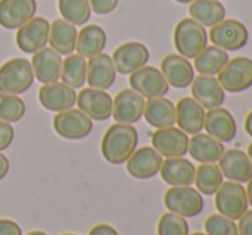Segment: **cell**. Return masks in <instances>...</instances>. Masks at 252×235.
Returning <instances> with one entry per match:
<instances>
[{
	"mask_svg": "<svg viewBox=\"0 0 252 235\" xmlns=\"http://www.w3.org/2000/svg\"><path fill=\"white\" fill-rule=\"evenodd\" d=\"M9 168H10V163H9V158H7L3 153H0V180H3L9 173Z\"/></svg>",
	"mask_w": 252,
	"mask_h": 235,
	"instance_id": "7bdbcfd3",
	"label": "cell"
},
{
	"mask_svg": "<svg viewBox=\"0 0 252 235\" xmlns=\"http://www.w3.org/2000/svg\"><path fill=\"white\" fill-rule=\"evenodd\" d=\"M106 47V33L101 26L98 24H90L84 26L83 30L77 33L76 41V52L83 55L84 59H91V57L101 53Z\"/></svg>",
	"mask_w": 252,
	"mask_h": 235,
	"instance_id": "f1b7e54d",
	"label": "cell"
},
{
	"mask_svg": "<svg viewBox=\"0 0 252 235\" xmlns=\"http://www.w3.org/2000/svg\"><path fill=\"white\" fill-rule=\"evenodd\" d=\"M34 83L31 62L26 59H10L0 67V93H26Z\"/></svg>",
	"mask_w": 252,
	"mask_h": 235,
	"instance_id": "3957f363",
	"label": "cell"
},
{
	"mask_svg": "<svg viewBox=\"0 0 252 235\" xmlns=\"http://www.w3.org/2000/svg\"><path fill=\"white\" fill-rule=\"evenodd\" d=\"M228 52L218 47H206L199 55L194 59V70L204 76H218L220 70L228 62Z\"/></svg>",
	"mask_w": 252,
	"mask_h": 235,
	"instance_id": "4dcf8cb0",
	"label": "cell"
},
{
	"mask_svg": "<svg viewBox=\"0 0 252 235\" xmlns=\"http://www.w3.org/2000/svg\"><path fill=\"white\" fill-rule=\"evenodd\" d=\"M247 155H249V158H251V162H252V142L249 144V148H247Z\"/></svg>",
	"mask_w": 252,
	"mask_h": 235,
	"instance_id": "bcb514c9",
	"label": "cell"
},
{
	"mask_svg": "<svg viewBox=\"0 0 252 235\" xmlns=\"http://www.w3.org/2000/svg\"><path fill=\"white\" fill-rule=\"evenodd\" d=\"M158 235H189L187 218L175 213H165L158 220Z\"/></svg>",
	"mask_w": 252,
	"mask_h": 235,
	"instance_id": "d590c367",
	"label": "cell"
},
{
	"mask_svg": "<svg viewBox=\"0 0 252 235\" xmlns=\"http://www.w3.org/2000/svg\"><path fill=\"white\" fill-rule=\"evenodd\" d=\"M206 235H239L237 230V223L233 220L226 218V216L215 213L209 215L204 222Z\"/></svg>",
	"mask_w": 252,
	"mask_h": 235,
	"instance_id": "8d00e7d4",
	"label": "cell"
},
{
	"mask_svg": "<svg viewBox=\"0 0 252 235\" xmlns=\"http://www.w3.org/2000/svg\"><path fill=\"white\" fill-rule=\"evenodd\" d=\"M246 194H247V201H249V204L252 206V179L247 182V187H246Z\"/></svg>",
	"mask_w": 252,
	"mask_h": 235,
	"instance_id": "f6af8a7d",
	"label": "cell"
},
{
	"mask_svg": "<svg viewBox=\"0 0 252 235\" xmlns=\"http://www.w3.org/2000/svg\"><path fill=\"white\" fill-rule=\"evenodd\" d=\"M126 163L127 172H129L130 177L146 180L153 179V177L159 173L163 156L153 146H143V148H136V151L129 156V160Z\"/></svg>",
	"mask_w": 252,
	"mask_h": 235,
	"instance_id": "4fadbf2b",
	"label": "cell"
},
{
	"mask_svg": "<svg viewBox=\"0 0 252 235\" xmlns=\"http://www.w3.org/2000/svg\"><path fill=\"white\" fill-rule=\"evenodd\" d=\"M53 129L63 139L79 141L91 134L93 120L81 110L69 108L63 110V112H59L53 117Z\"/></svg>",
	"mask_w": 252,
	"mask_h": 235,
	"instance_id": "ba28073f",
	"label": "cell"
},
{
	"mask_svg": "<svg viewBox=\"0 0 252 235\" xmlns=\"http://www.w3.org/2000/svg\"><path fill=\"white\" fill-rule=\"evenodd\" d=\"M28 235H47L45 232H40V230H36V232H30Z\"/></svg>",
	"mask_w": 252,
	"mask_h": 235,
	"instance_id": "7dc6e473",
	"label": "cell"
},
{
	"mask_svg": "<svg viewBox=\"0 0 252 235\" xmlns=\"http://www.w3.org/2000/svg\"><path fill=\"white\" fill-rule=\"evenodd\" d=\"M208 38L215 47L225 52H237V50H242L249 41V30L246 28V24L237 19H223L221 23L211 28Z\"/></svg>",
	"mask_w": 252,
	"mask_h": 235,
	"instance_id": "8992f818",
	"label": "cell"
},
{
	"mask_svg": "<svg viewBox=\"0 0 252 235\" xmlns=\"http://www.w3.org/2000/svg\"><path fill=\"white\" fill-rule=\"evenodd\" d=\"M139 134L132 124H113L105 131L101 139V155L112 165H122L136 151Z\"/></svg>",
	"mask_w": 252,
	"mask_h": 235,
	"instance_id": "6da1fadb",
	"label": "cell"
},
{
	"mask_svg": "<svg viewBox=\"0 0 252 235\" xmlns=\"http://www.w3.org/2000/svg\"><path fill=\"white\" fill-rule=\"evenodd\" d=\"M77 106L83 113H86L91 120H108L112 117L113 100L106 91L86 88L77 95Z\"/></svg>",
	"mask_w": 252,
	"mask_h": 235,
	"instance_id": "2e32d148",
	"label": "cell"
},
{
	"mask_svg": "<svg viewBox=\"0 0 252 235\" xmlns=\"http://www.w3.org/2000/svg\"><path fill=\"white\" fill-rule=\"evenodd\" d=\"M237 230H239V235H252V209L249 211L247 209L239 220H237Z\"/></svg>",
	"mask_w": 252,
	"mask_h": 235,
	"instance_id": "ab89813d",
	"label": "cell"
},
{
	"mask_svg": "<svg viewBox=\"0 0 252 235\" xmlns=\"http://www.w3.org/2000/svg\"><path fill=\"white\" fill-rule=\"evenodd\" d=\"M59 10L63 19L74 26L86 24L91 17L90 0H59Z\"/></svg>",
	"mask_w": 252,
	"mask_h": 235,
	"instance_id": "836d02e7",
	"label": "cell"
},
{
	"mask_svg": "<svg viewBox=\"0 0 252 235\" xmlns=\"http://www.w3.org/2000/svg\"><path fill=\"white\" fill-rule=\"evenodd\" d=\"M225 151V144L209 134L197 133L189 139V155L199 163H218Z\"/></svg>",
	"mask_w": 252,
	"mask_h": 235,
	"instance_id": "484cf974",
	"label": "cell"
},
{
	"mask_svg": "<svg viewBox=\"0 0 252 235\" xmlns=\"http://www.w3.org/2000/svg\"><path fill=\"white\" fill-rule=\"evenodd\" d=\"M130 88L144 98H161L170 91V84L161 74V70L151 66H144L136 72L129 74Z\"/></svg>",
	"mask_w": 252,
	"mask_h": 235,
	"instance_id": "9c48e42d",
	"label": "cell"
},
{
	"mask_svg": "<svg viewBox=\"0 0 252 235\" xmlns=\"http://www.w3.org/2000/svg\"><path fill=\"white\" fill-rule=\"evenodd\" d=\"M213 196H215V206L220 215L226 216V218L233 220V222H237L249 209L246 187L239 182L226 180L218 187V191Z\"/></svg>",
	"mask_w": 252,
	"mask_h": 235,
	"instance_id": "277c9868",
	"label": "cell"
},
{
	"mask_svg": "<svg viewBox=\"0 0 252 235\" xmlns=\"http://www.w3.org/2000/svg\"><path fill=\"white\" fill-rule=\"evenodd\" d=\"M88 235H119L113 227L106 225V223H98V225H94L93 229L90 230V234Z\"/></svg>",
	"mask_w": 252,
	"mask_h": 235,
	"instance_id": "b9f144b4",
	"label": "cell"
},
{
	"mask_svg": "<svg viewBox=\"0 0 252 235\" xmlns=\"http://www.w3.org/2000/svg\"><path fill=\"white\" fill-rule=\"evenodd\" d=\"M151 144L165 158H179L189 151V134L175 126L156 129L151 134Z\"/></svg>",
	"mask_w": 252,
	"mask_h": 235,
	"instance_id": "30bf717a",
	"label": "cell"
},
{
	"mask_svg": "<svg viewBox=\"0 0 252 235\" xmlns=\"http://www.w3.org/2000/svg\"><path fill=\"white\" fill-rule=\"evenodd\" d=\"M34 79H38L41 84H50L60 79L62 72V57L53 48H41L36 53H33L31 59Z\"/></svg>",
	"mask_w": 252,
	"mask_h": 235,
	"instance_id": "603a6c76",
	"label": "cell"
},
{
	"mask_svg": "<svg viewBox=\"0 0 252 235\" xmlns=\"http://www.w3.org/2000/svg\"><path fill=\"white\" fill-rule=\"evenodd\" d=\"M165 206L168 211L180 215L184 218H192L197 216L204 208V199L197 189L190 186H177L170 187L165 192Z\"/></svg>",
	"mask_w": 252,
	"mask_h": 235,
	"instance_id": "5b68a950",
	"label": "cell"
},
{
	"mask_svg": "<svg viewBox=\"0 0 252 235\" xmlns=\"http://www.w3.org/2000/svg\"><path fill=\"white\" fill-rule=\"evenodd\" d=\"M175 2H179V3H190V2H194V0H175Z\"/></svg>",
	"mask_w": 252,
	"mask_h": 235,
	"instance_id": "c3c4849f",
	"label": "cell"
},
{
	"mask_svg": "<svg viewBox=\"0 0 252 235\" xmlns=\"http://www.w3.org/2000/svg\"><path fill=\"white\" fill-rule=\"evenodd\" d=\"M86 70L88 62L83 55L79 53H70L67 55L65 60H62V72H60V79L63 84L70 88H83L86 83Z\"/></svg>",
	"mask_w": 252,
	"mask_h": 235,
	"instance_id": "1f68e13d",
	"label": "cell"
},
{
	"mask_svg": "<svg viewBox=\"0 0 252 235\" xmlns=\"http://www.w3.org/2000/svg\"><path fill=\"white\" fill-rule=\"evenodd\" d=\"M143 117L146 122L155 129H165V127L175 126V105L173 101L161 98H150L144 103Z\"/></svg>",
	"mask_w": 252,
	"mask_h": 235,
	"instance_id": "4316f807",
	"label": "cell"
},
{
	"mask_svg": "<svg viewBox=\"0 0 252 235\" xmlns=\"http://www.w3.org/2000/svg\"><path fill=\"white\" fill-rule=\"evenodd\" d=\"M144 96H141L137 91L122 90L113 98L112 117L120 124H136L137 120L143 119L144 112Z\"/></svg>",
	"mask_w": 252,
	"mask_h": 235,
	"instance_id": "5bb4252c",
	"label": "cell"
},
{
	"mask_svg": "<svg viewBox=\"0 0 252 235\" xmlns=\"http://www.w3.org/2000/svg\"><path fill=\"white\" fill-rule=\"evenodd\" d=\"M159 70L168 81L170 86L177 88V90H184V88L190 86L196 77V70L194 66L189 62V59L179 55V53H170L159 64Z\"/></svg>",
	"mask_w": 252,
	"mask_h": 235,
	"instance_id": "e0dca14e",
	"label": "cell"
},
{
	"mask_svg": "<svg viewBox=\"0 0 252 235\" xmlns=\"http://www.w3.org/2000/svg\"><path fill=\"white\" fill-rule=\"evenodd\" d=\"M77 30L74 24L67 23L65 19H55L50 24V36L48 43L60 55H70L76 52Z\"/></svg>",
	"mask_w": 252,
	"mask_h": 235,
	"instance_id": "83f0119b",
	"label": "cell"
},
{
	"mask_svg": "<svg viewBox=\"0 0 252 235\" xmlns=\"http://www.w3.org/2000/svg\"><path fill=\"white\" fill-rule=\"evenodd\" d=\"M244 127H246V133L252 137V110H251L249 113H247L246 122H244Z\"/></svg>",
	"mask_w": 252,
	"mask_h": 235,
	"instance_id": "ee69618b",
	"label": "cell"
},
{
	"mask_svg": "<svg viewBox=\"0 0 252 235\" xmlns=\"http://www.w3.org/2000/svg\"><path fill=\"white\" fill-rule=\"evenodd\" d=\"M159 175L168 186H192L196 177V167L192 162L186 160L184 156L179 158H166L163 160Z\"/></svg>",
	"mask_w": 252,
	"mask_h": 235,
	"instance_id": "d4e9b609",
	"label": "cell"
},
{
	"mask_svg": "<svg viewBox=\"0 0 252 235\" xmlns=\"http://www.w3.org/2000/svg\"><path fill=\"white\" fill-rule=\"evenodd\" d=\"M206 134L213 136L215 139L225 142H230L237 134V122L233 115L223 106H216L206 112L204 117V129Z\"/></svg>",
	"mask_w": 252,
	"mask_h": 235,
	"instance_id": "7402d4cb",
	"label": "cell"
},
{
	"mask_svg": "<svg viewBox=\"0 0 252 235\" xmlns=\"http://www.w3.org/2000/svg\"><path fill=\"white\" fill-rule=\"evenodd\" d=\"M0 235H23V230L12 220L0 218Z\"/></svg>",
	"mask_w": 252,
	"mask_h": 235,
	"instance_id": "60d3db41",
	"label": "cell"
},
{
	"mask_svg": "<svg viewBox=\"0 0 252 235\" xmlns=\"http://www.w3.org/2000/svg\"><path fill=\"white\" fill-rule=\"evenodd\" d=\"M208 31L206 28L194 21L192 17H186L177 23L173 30V45L179 55L186 59H196L208 47Z\"/></svg>",
	"mask_w": 252,
	"mask_h": 235,
	"instance_id": "7a4b0ae2",
	"label": "cell"
},
{
	"mask_svg": "<svg viewBox=\"0 0 252 235\" xmlns=\"http://www.w3.org/2000/svg\"><path fill=\"white\" fill-rule=\"evenodd\" d=\"M112 60L117 72L129 76V74L136 72L141 67L148 66L150 50H148L146 45L139 43V41H127V43L115 48Z\"/></svg>",
	"mask_w": 252,
	"mask_h": 235,
	"instance_id": "7c38bea8",
	"label": "cell"
},
{
	"mask_svg": "<svg viewBox=\"0 0 252 235\" xmlns=\"http://www.w3.org/2000/svg\"><path fill=\"white\" fill-rule=\"evenodd\" d=\"M115 77H117V70L115 66H113L112 57L103 52L91 57L90 62H88V70H86V83L90 84V88L106 91L108 88L113 86Z\"/></svg>",
	"mask_w": 252,
	"mask_h": 235,
	"instance_id": "cb8c5ba5",
	"label": "cell"
},
{
	"mask_svg": "<svg viewBox=\"0 0 252 235\" xmlns=\"http://www.w3.org/2000/svg\"><path fill=\"white\" fill-rule=\"evenodd\" d=\"M119 5V0H90V7L98 16H106L112 14Z\"/></svg>",
	"mask_w": 252,
	"mask_h": 235,
	"instance_id": "74e56055",
	"label": "cell"
},
{
	"mask_svg": "<svg viewBox=\"0 0 252 235\" xmlns=\"http://www.w3.org/2000/svg\"><path fill=\"white\" fill-rule=\"evenodd\" d=\"M26 113V103L17 95L0 93V120L2 122H19Z\"/></svg>",
	"mask_w": 252,
	"mask_h": 235,
	"instance_id": "e575fe53",
	"label": "cell"
},
{
	"mask_svg": "<svg viewBox=\"0 0 252 235\" xmlns=\"http://www.w3.org/2000/svg\"><path fill=\"white\" fill-rule=\"evenodd\" d=\"M189 14L194 21H197L204 28H213L225 19L226 10L220 0H194L190 2Z\"/></svg>",
	"mask_w": 252,
	"mask_h": 235,
	"instance_id": "f546056e",
	"label": "cell"
},
{
	"mask_svg": "<svg viewBox=\"0 0 252 235\" xmlns=\"http://www.w3.org/2000/svg\"><path fill=\"white\" fill-rule=\"evenodd\" d=\"M223 173L216 163H201L196 168L194 184L202 196H213L223 184Z\"/></svg>",
	"mask_w": 252,
	"mask_h": 235,
	"instance_id": "d6a6232c",
	"label": "cell"
},
{
	"mask_svg": "<svg viewBox=\"0 0 252 235\" xmlns=\"http://www.w3.org/2000/svg\"><path fill=\"white\" fill-rule=\"evenodd\" d=\"M204 117L206 110L192 96L190 98L189 96L187 98H180L179 103L175 105V124L186 134L194 136V134L201 133L204 129Z\"/></svg>",
	"mask_w": 252,
	"mask_h": 235,
	"instance_id": "44dd1931",
	"label": "cell"
},
{
	"mask_svg": "<svg viewBox=\"0 0 252 235\" xmlns=\"http://www.w3.org/2000/svg\"><path fill=\"white\" fill-rule=\"evenodd\" d=\"M190 91H192V98L204 110L216 108V106H221L225 103L226 91L223 90L220 81L215 76L199 74L197 77H194L192 84H190Z\"/></svg>",
	"mask_w": 252,
	"mask_h": 235,
	"instance_id": "ffe728a7",
	"label": "cell"
},
{
	"mask_svg": "<svg viewBox=\"0 0 252 235\" xmlns=\"http://www.w3.org/2000/svg\"><path fill=\"white\" fill-rule=\"evenodd\" d=\"M221 88L228 93H242L252 86V60L249 57H235L218 72Z\"/></svg>",
	"mask_w": 252,
	"mask_h": 235,
	"instance_id": "52a82bcc",
	"label": "cell"
},
{
	"mask_svg": "<svg viewBox=\"0 0 252 235\" xmlns=\"http://www.w3.org/2000/svg\"><path fill=\"white\" fill-rule=\"evenodd\" d=\"M62 235H76V234H62Z\"/></svg>",
	"mask_w": 252,
	"mask_h": 235,
	"instance_id": "f907efd6",
	"label": "cell"
},
{
	"mask_svg": "<svg viewBox=\"0 0 252 235\" xmlns=\"http://www.w3.org/2000/svg\"><path fill=\"white\" fill-rule=\"evenodd\" d=\"M38 100H40L41 106L50 112H63V110H69L76 105L77 95L74 91V88L67 86L63 83H50L43 84L41 90L38 91Z\"/></svg>",
	"mask_w": 252,
	"mask_h": 235,
	"instance_id": "d6986e66",
	"label": "cell"
},
{
	"mask_svg": "<svg viewBox=\"0 0 252 235\" xmlns=\"http://www.w3.org/2000/svg\"><path fill=\"white\" fill-rule=\"evenodd\" d=\"M218 167L223 177L239 184H247L252 179V162L242 149H225L221 158L218 160Z\"/></svg>",
	"mask_w": 252,
	"mask_h": 235,
	"instance_id": "9a60e30c",
	"label": "cell"
},
{
	"mask_svg": "<svg viewBox=\"0 0 252 235\" xmlns=\"http://www.w3.org/2000/svg\"><path fill=\"white\" fill-rule=\"evenodd\" d=\"M48 36H50V23L45 17H33L17 30L16 43L21 52L36 53L38 50L47 47Z\"/></svg>",
	"mask_w": 252,
	"mask_h": 235,
	"instance_id": "8fae6325",
	"label": "cell"
},
{
	"mask_svg": "<svg viewBox=\"0 0 252 235\" xmlns=\"http://www.w3.org/2000/svg\"><path fill=\"white\" fill-rule=\"evenodd\" d=\"M189 235H206V234H201V232H196V234H189Z\"/></svg>",
	"mask_w": 252,
	"mask_h": 235,
	"instance_id": "681fc988",
	"label": "cell"
},
{
	"mask_svg": "<svg viewBox=\"0 0 252 235\" xmlns=\"http://www.w3.org/2000/svg\"><path fill=\"white\" fill-rule=\"evenodd\" d=\"M14 137H16L14 127L10 126L9 122H2V120H0V153L5 151V149L12 144Z\"/></svg>",
	"mask_w": 252,
	"mask_h": 235,
	"instance_id": "f35d334b",
	"label": "cell"
},
{
	"mask_svg": "<svg viewBox=\"0 0 252 235\" xmlns=\"http://www.w3.org/2000/svg\"><path fill=\"white\" fill-rule=\"evenodd\" d=\"M36 0H0V26L19 30L36 16Z\"/></svg>",
	"mask_w": 252,
	"mask_h": 235,
	"instance_id": "ac0fdd59",
	"label": "cell"
}]
</instances>
